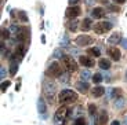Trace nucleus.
Listing matches in <instances>:
<instances>
[{"mask_svg":"<svg viewBox=\"0 0 127 125\" xmlns=\"http://www.w3.org/2000/svg\"><path fill=\"white\" fill-rule=\"evenodd\" d=\"M58 99H60V102L62 104H69V103H72V102H75V100L77 99V95H76V92L72 91V89H64V91H61Z\"/></svg>","mask_w":127,"mask_h":125,"instance_id":"1","label":"nucleus"},{"mask_svg":"<svg viewBox=\"0 0 127 125\" xmlns=\"http://www.w3.org/2000/svg\"><path fill=\"white\" fill-rule=\"evenodd\" d=\"M69 113H70L69 107H65V106L60 107L54 116V124L55 125H64L66 122V118H68V114Z\"/></svg>","mask_w":127,"mask_h":125,"instance_id":"2","label":"nucleus"},{"mask_svg":"<svg viewBox=\"0 0 127 125\" xmlns=\"http://www.w3.org/2000/svg\"><path fill=\"white\" fill-rule=\"evenodd\" d=\"M47 74L50 76V77H58V78H60L61 76L64 74V70H62V67L60 66V63H58V62H53L50 66H48Z\"/></svg>","mask_w":127,"mask_h":125,"instance_id":"3","label":"nucleus"},{"mask_svg":"<svg viewBox=\"0 0 127 125\" xmlns=\"http://www.w3.org/2000/svg\"><path fill=\"white\" fill-rule=\"evenodd\" d=\"M112 29V23L111 22H106V21H101L98 23L94 25V32L97 35H102V33H106L108 30Z\"/></svg>","mask_w":127,"mask_h":125,"instance_id":"4","label":"nucleus"},{"mask_svg":"<svg viewBox=\"0 0 127 125\" xmlns=\"http://www.w3.org/2000/svg\"><path fill=\"white\" fill-rule=\"evenodd\" d=\"M44 92L47 95V98L50 100H53V98L55 96V92H57V85L54 81H46L44 83Z\"/></svg>","mask_w":127,"mask_h":125,"instance_id":"5","label":"nucleus"},{"mask_svg":"<svg viewBox=\"0 0 127 125\" xmlns=\"http://www.w3.org/2000/svg\"><path fill=\"white\" fill-rule=\"evenodd\" d=\"M62 61H64V63H65V66H66V69H68V72H69V73H73V72H76V70H77V63L73 61L72 56L64 55L62 56Z\"/></svg>","mask_w":127,"mask_h":125,"instance_id":"6","label":"nucleus"},{"mask_svg":"<svg viewBox=\"0 0 127 125\" xmlns=\"http://www.w3.org/2000/svg\"><path fill=\"white\" fill-rule=\"evenodd\" d=\"M93 41H94V40H93L90 36H87V35H80L79 37L76 39V44H77V45H80V47H86V45H90Z\"/></svg>","mask_w":127,"mask_h":125,"instance_id":"7","label":"nucleus"},{"mask_svg":"<svg viewBox=\"0 0 127 125\" xmlns=\"http://www.w3.org/2000/svg\"><path fill=\"white\" fill-rule=\"evenodd\" d=\"M80 14H82V10H80V7H77V6L69 7V8L66 10V17H68V18H70V19L77 18Z\"/></svg>","mask_w":127,"mask_h":125,"instance_id":"8","label":"nucleus"},{"mask_svg":"<svg viewBox=\"0 0 127 125\" xmlns=\"http://www.w3.org/2000/svg\"><path fill=\"white\" fill-rule=\"evenodd\" d=\"M79 62H80V65H83V66H86V67H93V66L95 65V62L90 58V56H87V55H82L79 58Z\"/></svg>","mask_w":127,"mask_h":125,"instance_id":"9","label":"nucleus"},{"mask_svg":"<svg viewBox=\"0 0 127 125\" xmlns=\"http://www.w3.org/2000/svg\"><path fill=\"white\" fill-rule=\"evenodd\" d=\"M105 94V88L102 85H95L94 88H91V96L93 98H101Z\"/></svg>","mask_w":127,"mask_h":125,"instance_id":"10","label":"nucleus"},{"mask_svg":"<svg viewBox=\"0 0 127 125\" xmlns=\"http://www.w3.org/2000/svg\"><path fill=\"white\" fill-rule=\"evenodd\" d=\"M24 55H25V47H24L22 44H19L18 47H17L15 52H14V58L19 61V59H22L24 58Z\"/></svg>","mask_w":127,"mask_h":125,"instance_id":"11","label":"nucleus"},{"mask_svg":"<svg viewBox=\"0 0 127 125\" xmlns=\"http://www.w3.org/2000/svg\"><path fill=\"white\" fill-rule=\"evenodd\" d=\"M91 15H93V18H95V19L102 18V17H104V8H102V7H95V8H93Z\"/></svg>","mask_w":127,"mask_h":125,"instance_id":"12","label":"nucleus"},{"mask_svg":"<svg viewBox=\"0 0 127 125\" xmlns=\"http://www.w3.org/2000/svg\"><path fill=\"white\" fill-rule=\"evenodd\" d=\"M108 52H109V55H111V58L113 61H119V59H120V51H119L118 48H109Z\"/></svg>","mask_w":127,"mask_h":125,"instance_id":"13","label":"nucleus"},{"mask_svg":"<svg viewBox=\"0 0 127 125\" xmlns=\"http://www.w3.org/2000/svg\"><path fill=\"white\" fill-rule=\"evenodd\" d=\"M109 43L111 44H118V43H120L122 41V36H120V33H113V35L109 37Z\"/></svg>","mask_w":127,"mask_h":125,"instance_id":"14","label":"nucleus"},{"mask_svg":"<svg viewBox=\"0 0 127 125\" xmlns=\"http://www.w3.org/2000/svg\"><path fill=\"white\" fill-rule=\"evenodd\" d=\"M37 110L40 114L46 113V104H44V99L43 98H39V100H37Z\"/></svg>","mask_w":127,"mask_h":125,"instance_id":"15","label":"nucleus"},{"mask_svg":"<svg viewBox=\"0 0 127 125\" xmlns=\"http://www.w3.org/2000/svg\"><path fill=\"white\" fill-rule=\"evenodd\" d=\"M98 66L102 70H108L109 67H111V62H109V59H104V58H102V59L98 62Z\"/></svg>","mask_w":127,"mask_h":125,"instance_id":"16","label":"nucleus"},{"mask_svg":"<svg viewBox=\"0 0 127 125\" xmlns=\"http://www.w3.org/2000/svg\"><path fill=\"white\" fill-rule=\"evenodd\" d=\"M76 88L80 91V92H83V94H84V92H87V91H89V84H87L86 81H79V83H77V85H76Z\"/></svg>","mask_w":127,"mask_h":125,"instance_id":"17","label":"nucleus"},{"mask_svg":"<svg viewBox=\"0 0 127 125\" xmlns=\"http://www.w3.org/2000/svg\"><path fill=\"white\" fill-rule=\"evenodd\" d=\"M77 25H79V22L76 19H70L69 23H68V28H69L70 32H76L77 30Z\"/></svg>","mask_w":127,"mask_h":125,"instance_id":"18","label":"nucleus"},{"mask_svg":"<svg viewBox=\"0 0 127 125\" xmlns=\"http://www.w3.org/2000/svg\"><path fill=\"white\" fill-rule=\"evenodd\" d=\"M90 28H91V19H90V18L83 19V22H82V29H83V30H89Z\"/></svg>","mask_w":127,"mask_h":125,"instance_id":"19","label":"nucleus"},{"mask_svg":"<svg viewBox=\"0 0 127 125\" xmlns=\"http://www.w3.org/2000/svg\"><path fill=\"white\" fill-rule=\"evenodd\" d=\"M124 103H126L124 98L120 96V98H118V99L115 100V107H116V109H122V107L124 106Z\"/></svg>","mask_w":127,"mask_h":125,"instance_id":"20","label":"nucleus"},{"mask_svg":"<svg viewBox=\"0 0 127 125\" xmlns=\"http://www.w3.org/2000/svg\"><path fill=\"white\" fill-rule=\"evenodd\" d=\"M98 120H99V125H105V122H106V120H108V116H106V113L102 111L98 114Z\"/></svg>","mask_w":127,"mask_h":125,"instance_id":"21","label":"nucleus"},{"mask_svg":"<svg viewBox=\"0 0 127 125\" xmlns=\"http://www.w3.org/2000/svg\"><path fill=\"white\" fill-rule=\"evenodd\" d=\"M122 96V89H112L111 91V98H113V99H118V98Z\"/></svg>","mask_w":127,"mask_h":125,"instance_id":"22","label":"nucleus"},{"mask_svg":"<svg viewBox=\"0 0 127 125\" xmlns=\"http://www.w3.org/2000/svg\"><path fill=\"white\" fill-rule=\"evenodd\" d=\"M87 52H89L90 55H93V56H99V55H101V51H99L97 47H93V48H90V50L87 51Z\"/></svg>","mask_w":127,"mask_h":125,"instance_id":"23","label":"nucleus"},{"mask_svg":"<svg viewBox=\"0 0 127 125\" xmlns=\"http://www.w3.org/2000/svg\"><path fill=\"white\" fill-rule=\"evenodd\" d=\"M102 78H104V77H102V74H99V73H95V74L93 76V81H94L95 84H99V83L102 81Z\"/></svg>","mask_w":127,"mask_h":125,"instance_id":"24","label":"nucleus"},{"mask_svg":"<svg viewBox=\"0 0 127 125\" xmlns=\"http://www.w3.org/2000/svg\"><path fill=\"white\" fill-rule=\"evenodd\" d=\"M80 76H82L83 80H90V78H91V73H90L89 70H83V72H80Z\"/></svg>","mask_w":127,"mask_h":125,"instance_id":"25","label":"nucleus"},{"mask_svg":"<svg viewBox=\"0 0 127 125\" xmlns=\"http://www.w3.org/2000/svg\"><path fill=\"white\" fill-rule=\"evenodd\" d=\"M17 70H18V63L13 62V63H11V66H10V72H11V74H15Z\"/></svg>","mask_w":127,"mask_h":125,"instance_id":"26","label":"nucleus"},{"mask_svg":"<svg viewBox=\"0 0 127 125\" xmlns=\"http://www.w3.org/2000/svg\"><path fill=\"white\" fill-rule=\"evenodd\" d=\"M73 125H86V120L83 118V117H79V118H76V121H75Z\"/></svg>","mask_w":127,"mask_h":125,"instance_id":"27","label":"nucleus"},{"mask_svg":"<svg viewBox=\"0 0 127 125\" xmlns=\"http://www.w3.org/2000/svg\"><path fill=\"white\" fill-rule=\"evenodd\" d=\"M18 15H19V21H22V22H26V21H28V17H26V14L24 13V11H19Z\"/></svg>","mask_w":127,"mask_h":125,"instance_id":"28","label":"nucleus"},{"mask_svg":"<svg viewBox=\"0 0 127 125\" xmlns=\"http://www.w3.org/2000/svg\"><path fill=\"white\" fill-rule=\"evenodd\" d=\"M95 111H97V106H95V104H90L89 106V113L91 114V116H94Z\"/></svg>","mask_w":127,"mask_h":125,"instance_id":"29","label":"nucleus"},{"mask_svg":"<svg viewBox=\"0 0 127 125\" xmlns=\"http://www.w3.org/2000/svg\"><path fill=\"white\" fill-rule=\"evenodd\" d=\"M8 87H10V81H4V83H1V92H6Z\"/></svg>","mask_w":127,"mask_h":125,"instance_id":"30","label":"nucleus"},{"mask_svg":"<svg viewBox=\"0 0 127 125\" xmlns=\"http://www.w3.org/2000/svg\"><path fill=\"white\" fill-rule=\"evenodd\" d=\"M60 80L62 83H68V81H69V74H65V73H64V74L60 77Z\"/></svg>","mask_w":127,"mask_h":125,"instance_id":"31","label":"nucleus"},{"mask_svg":"<svg viewBox=\"0 0 127 125\" xmlns=\"http://www.w3.org/2000/svg\"><path fill=\"white\" fill-rule=\"evenodd\" d=\"M8 36H10V32L7 29H3L1 30V39H8Z\"/></svg>","mask_w":127,"mask_h":125,"instance_id":"32","label":"nucleus"},{"mask_svg":"<svg viewBox=\"0 0 127 125\" xmlns=\"http://www.w3.org/2000/svg\"><path fill=\"white\" fill-rule=\"evenodd\" d=\"M0 74H1V78L6 76V69H4V67H1V69H0Z\"/></svg>","mask_w":127,"mask_h":125,"instance_id":"33","label":"nucleus"},{"mask_svg":"<svg viewBox=\"0 0 127 125\" xmlns=\"http://www.w3.org/2000/svg\"><path fill=\"white\" fill-rule=\"evenodd\" d=\"M120 43H122V45H123V48H126V50H127V40H122Z\"/></svg>","mask_w":127,"mask_h":125,"instance_id":"34","label":"nucleus"},{"mask_svg":"<svg viewBox=\"0 0 127 125\" xmlns=\"http://www.w3.org/2000/svg\"><path fill=\"white\" fill-rule=\"evenodd\" d=\"M113 1H115V3H118V4H123L126 0H113Z\"/></svg>","mask_w":127,"mask_h":125,"instance_id":"35","label":"nucleus"},{"mask_svg":"<svg viewBox=\"0 0 127 125\" xmlns=\"http://www.w3.org/2000/svg\"><path fill=\"white\" fill-rule=\"evenodd\" d=\"M69 50H70V52H72V54H77V50H76V48H69Z\"/></svg>","mask_w":127,"mask_h":125,"instance_id":"36","label":"nucleus"},{"mask_svg":"<svg viewBox=\"0 0 127 125\" xmlns=\"http://www.w3.org/2000/svg\"><path fill=\"white\" fill-rule=\"evenodd\" d=\"M79 0H69V4H76Z\"/></svg>","mask_w":127,"mask_h":125,"instance_id":"37","label":"nucleus"},{"mask_svg":"<svg viewBox=\"0 0 127 125\" xmlns=\"http://www.w3.org/2000/svg\"><path fill=\"white\" fill-rule=\"evenodd\" d=\"M111 125H120V122H119V121H113Z\"/></svg>","mask_w":127,"mask_h":125,"instance_id":"38","label":"nucleus"},{"mask_svg":"<svg viewBox=\"0 0 127 125\" xmlns=\"http://www.w3.org/2000/svg\"><path fill=\"white\" fill-rule=\"evenodd\" d=\"M126 124H127V116H126Z\"/></svg>","mask_w":127,"mask_h":125,"instance_id":"39","label":"nucleus"},{"mask_svg":"<svg viewBox=\"0 0 127 125\" xmlns=\"http://www.w3.org/2000/svg\"><path fill=\"white\" fill-rule=\"evenodd\" d=\"M126 78H127V72H126Z\"/></svg>","mask_w":127,"mask_h":125,"instance_id":"40","label":"nucleus"}]
</instances>
